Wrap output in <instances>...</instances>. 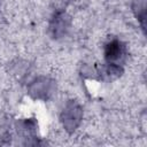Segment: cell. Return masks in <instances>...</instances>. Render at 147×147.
I'll list each match as a JSON object with an SVG mask.
<instances>
[{
	"mask_svg": "<svg viewBox=\"0 0 147 147\" xmlns=\"http://www.w3.org/2000/svg\"><path fill=\"white\" fill-rule=\"evenodd\" d=\"M17 131L24 138H33L37 131V122L34 118H25L18 122Z\"/></svg>",
	"mask_w": 147,
	"mask_h": 147,
	"instance_id": "5b68a950",
	"label": "cell"
},
{
	"mask_svg": "<svg viewBox=\"0 0 147 147\" xmlns=\"http://www.w3.org/2000/svg\"><path fill=\"white\" fill-rule=\"evenodd\" d=\"M127 47L124 41L118 38L109 39L103 46V60L105 63L123 67L127 59Z\"/></svg>",
	"mask_w": 147,
	"mask_h": 147,
	"instance_id": "7a4b0ae2",
	"label": "cell"
},
{
	"mask_svg": "<svg viewBox=\"0 0 147 147\" xmlns=\"http://www.w3.org/2000/svg\"><path fill=\"white\" fill-rule=\"evenodd\" d=\"M132 13L137 17L138 22L140 23L141 28L145 30V23H146V0H133L132 5Z\"/></svg>",
	"mask_w": 147,
	"mask_h": 147,
	"instance_id": "8992f818",
	"label": "cell"
},
{
	"mask_svg": "<svg viewBox=\"0 0 147 147\" xmlns=\"http://www.w3.org/2000/svg\"><path fill=\"white\" fill-rule=\"evenodd\" d=\"M71 28V17L65 11H56L49 21V31L53 38H64Z\"/></svg>",
	"mask_w": 147,
	"mask_h": 147,
	"instance_id": "277c9868",
	"label": "cell"
},
{
	"mask_svg": "<svg viewBox=\"0 0 147 147\" xmlns=\"http://www.w3.org/2000/svg\"><path fill=\"white\" fill-rule=\"evenodd\" d=\"M83 116L84 111L80 103L75 100H68L60 111V122L67 132L72 133L80 126Z\"/></svg>",
	"mask_w": 147,
	"mask_h": 147,
	"instance_id": "6da1fadb",
	"label": "cell"
},
{
	"mask_svg": "<svg viewBox=\"0 0 147 147\" xmlns=\"http://www.w3.org/2000/svg\"><path fill=\"white\" fill-rule=\"evenodd\" d=\"M56 90L55 82L46 76L36 77L30 84L28 85V94L33 100L46 101L51 99Z\"/></svg>",
	"mask_w": 147,
	"mask_h": 147,
	"instance_id": "3957f363",
	"label": "cell"
}]
</instances>
